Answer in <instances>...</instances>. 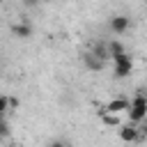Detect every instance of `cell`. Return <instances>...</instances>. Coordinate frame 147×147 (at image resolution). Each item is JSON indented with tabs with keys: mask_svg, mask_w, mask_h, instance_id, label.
Returning a JSON list of instances; mask_svg holds the SVG:
<instances>
[{
	"mask_svg": "<svg viewBox=\"0 0 147 147\" xmlns=\"http://www.w3.org/2000/svg\"><path fill=\"white\" fill-rule=\"evenodd\" d=\"M126 115H129V122H133V124H140L147 117V94L142 90H138L136 96L131 99V108L126 110Z\"/></svg>",
	"mask_w": 147,
	"mask_h": 147,
	"instance_id": "obj_1",
	"label": "cell"
},
{
	"mask_svg": "<svg viewBox=\"0 0 147 147\" xmlns=\"http://www.w3.org/2000/svg\"><path fill=\"white\" fill-rule=\"evenodd\" d=\"M110 64H113V76H115V78H126V76L133 71V57L129 55V51L110 57Z\"/></svg>",
	"mask_w": 147,
	"mask_h": 147,
	"instance_id": "obj_2",
	"label": "cell"
},
{
	"mask_svg": "<svg viewBox=\"0 0 147 147\" xmlns=\"http://www.w3.org/2000/svg\"><path fill=\"white\" fill-rule=\"evenodd\" d=\"M80 60H83V64H85V69L87 71H103L108 64H110V60H106V57H101L99 53H94L92 48H87V51H83V55H80Z\"/></svg>",
	"mask_w": 147,
	"mask_h": 147,
	"instance_id": "obj_3",
	"label": "cell"
},
{
	"mask_svg": "<svg viewBox=\"0 0 147 147\" xmlns=\"http://www.w3.org/2000/svg\"><path fill=\"white\" fill-rule=\"evenodd\" d=\"M108 28H110V32L113 34H124V32H129V28H131V18L126 16V14H117V16H110V21H108Z\"/></svg>",
	"mask_w": 147,
	"mask_h": 147,
	"instance_id": "obj_4",
	"label": "cell"
},
{
	"mask_svg": "<svg viewBox=\"0 0 147 147\" xmlns=\"http://www.w3.org/2000/svg\"><path fill=\"white\" fill-rule=\"evenodd\" d=\"M145 136H142V131H140V126L138 124H124V126H119V140H124V142H140Z\"/></svg>",
	"mask_w": 147,
	"mask_h": 147,
	"instance_id": "obj_5",
	"label": "cell"
},
{
	"mask_svg": "<svg viewBox=\"0 0 147 147\" xmlns=\"http://www.w3.org/2000/svg\"><path fill=\"white\" fill-rule=\"evenodd\" d=\"M129 108H131V99H124V96L110 99L108 103H103V106H101V110H103V113H117V115H119V113H126ZM101 110H99V113H101Z\"/></svg>",
	"mask_w": 147,
	"mask_h": 147,
	"instance_id": "obj_6",
	"label": "cell"
},
{
	"mask_svg": "<svg viewBox=\"0 0 147 147\" xmlns=\"http://www.w3.org/2000/svg\"><path fill=\"white\" fill-rule=\"evenodd\" d=\"M11 32H14L18 39H30L34 30H32V25H30V23H16V25L11 28Z\"/></svg>",
	"mask_w": 147,
	"mask_h": 147,
	"instance_id": "obj_7",
	"label": "cell"
},
{
	"mask_svg": "<svg viewBox=\"0 0 147 147\" xmlns=\"http://www.w3.org/2000/svg\"><path fill=\"white\" fill-rule=\"evenodd\" d=\"M126 51V46L119 41V39H110L108 41V53H110V57H115V55H119V53H124Z\"/></svg>",
	"mask_w": 147,
	"mask_h": 147,
	"instance_id": "obj_8",
	"label": "cell"
},
{
	"mask_svg": "<svg viewBox=\"0 0 147 147\" xmlns=\"http://www.w3.org/2000/svg\"><path fill=\"white\" fill-rule=\"evenodd\" d=\"M101 115V122L106 124V126H119V117H117V113H99Z\"/></svg>",
	"mask_w": 147,
	"mask_h": 147,
	"instance_id": "obj_9",
	"label": "cell"
},
{
	"mask_svg": "<svg viewBox=\"0 0 147 147\" xmlns=\"http://www.w3.org/2000/svg\"><path fill=\"white\" fill-rule=\"evenodd\" d=\"M21 2H23V7H28V9H32V7H37V5L41 2V0H21Z\"/></svg>",
	"mask_w": 147,
	"mask_h": 147,
	"instance_id": "obj_10",
	"label": "cell"
},
{
	"mask_svg": "<svg viewBox=\"0 0 147 147\" xmlns=\"http://www.w3.org/2000/svg\"><path fill=\"white\" fill-rule=\"evenodd\" d=\"M138 126H140V131H142V136L147 138V117H145V119H142V122H140Z\"/></svg>",
	"mask_w": 147,
	"mask_h": 147,
	"instance_id": "obj_11",
	"label": "cell"
}]
</instances>
